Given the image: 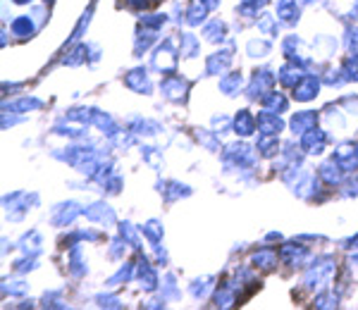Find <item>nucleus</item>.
Returning <instances> with one entry per match:
<instances>
[{"label":"nucleus","instance_id":"obj_1","mask_svg":"<svg viewBox=\"0 0 358 310\" xmlns=\"http://www.w3.org/2000/svg\"><path fill=\"white\" fill-rule=\"evenodd\" d=\"M334 272H337V260H334V258H330V256L315 258L303 274V286L308 291H322L332 282Z\"/></svg>","mask_w":358,"mask_h":310},{"label":"nucleus","instance_id":"obj_2","mask_svg":"<svg viewBox=\"0 0 358 310\" xmlns=\"http://www.w3.org/2000/svg\"><path fill=\"white\" fill-rule=\"evenodd\" d=\"M222 163L227 165L229 170H251L256 165V153H253L251 146L246 143H232V146L224 148L222 153Z\"/></svg>","mask_w":358,"mask_h":310},{"label":"nucleus","instance_id":"obj_3","mask_svg":"<svg viewBox=\"0 0 358 310\" xmlns=\"http://www.w3.org/2000/svg\"><path fill=\"white\" fill-rule=\"evenodd\" d=\"M179 62V53L175 50V43L163 41V45H158V50L151 57V67L160 74H175Z\"/></svg>","mask_w":358,"mask_h":310},{"label":"nucleus","instance_id":"obj_4","mask_svg":"<svg viewBox=\"0 0 358 310\" xmlns=\"http://www.w3.org/2000/svg\"><path fill=\"white\" fill-rule=\"evenodd\" d=\"M189 84L184 77H179V74H167V77L160 82V94L165 96L170 103H187L189 98Z\"/></svg>","mask_w":358,"mask_h":310},{"label":"nucleus","instance_id":"obj_5","mask_svg":"<svg viewBox=\"0 0 358 310\" xmlns=\"http://www.w3.org/2000/svg\"><path fill=\"white\" fill-rule=\"evenodd\" d=\"M275 86V74L270 70H256L251 77V82H248V89H246V96L251 101H263L265 96L273 91Z\"/></svg>","mask_w":358,"mask_h":310},{"label":"nucleus","instance_id":"obj_6","mask_svg":"<svg viewBox=\"0 0 358 310\" xmlns=\"http://www.w3.org/2000/svg\"><path fill=\"white\" fill-rule=\"evenodd\" d=\"M327 141H330L327 131L315 127V129L301 134V143H299V146H301V151L308 153V155H322V153H325V148H327Z\"/></svg>","mask_w":358,"mask_h":310},{"label":"nucleus","instance_id":"obj_7","mask_svg":"<svg viewBox=\"0 0 358 310\" xmlns=\"http://www.w3.org/2000/svg\"><path fill=\"white\" fill-rule=\"evenodd\" d=\"M79 215H84V210H79V205L74 203V200H67V203L55 205L53 212H50V222H53L55 227H67V225H72Z\"/></svg>","mask_w":358,"mask_h":310},{"label":"nucleus","instance_id":"obj_8","mask_svg":"<svg viewBox=\"0 0 358 310\" xmlns=\"http://www.w3.org/2000/svg\"><path fill=\"white\" fill-rule=\"evenodd\" d=\"M308 256H310V251H308V246H303V244H285L280 249V258H282V263L285 265H289V267H301L306 260H308Z\"/></svg>","mask_w":358,"mask_h":310},{"label":"nucleus","instance_id":"obj_9","mask_svg":"<svg viewBox=\"0 0 358 310\" xmlns=\"http://www.w3.org/2000/svg\"><path fill=\"white\" fill-rule=\"evenodd\" d=\"M334 160L339 163V168L344 172H356L358 170V143L346 141L342 146H337L334 151Z\"/></svg>","mask_w":358,"mask_h":310},{"label":"nucleus","instance_id":"obj_10","mask_svg":"<svg viewBox=\"0 0 358 310\" xmlns=\"http://www.w3.org/2000/svg\"><path fill=\"white\" fill-rule=\"evenodd\" d=\"M124 86L134 94H141V96H148L153 91V84H151V77L143 67H136V70L127 72L124 77Z\"/></svg>","mask_w":358,"mask_h":310},{"label":"nucleus","instance_id":"obj_11","mask_svg":"<svg viewBox=\"0 0 358 310\" xmlns=\"http://www.w3.org/2000/svg\"><path fill=\"white\" fill-rule=\"evenodd\" d=\"M294 101L299 103H308V101H315L317 91H320V79L315 77V74H306V77L294 86Z\"/></svg>","mask_w":358,"mask_h":310},{"label":"nucleus","instance_id":"obj_12","mask_svg":"<svg viewBox=\"0 0 358 310\" xmlns=\"http://www.w3.org/2000/svg\"><path fill=\"white\" fill-rule=\"evenodd\" d=\"M306 77V65H301V62H285V65L280 67V72H277V79H280L282 86H287V89H294L301 79Z\"/></svg>","mask_w":358,"mask_h":310},{"label":"nucleus","instance_id":"obj_13","mask_svg":"<svg viewBox=\"0 0 358 310\" xmlns=\"http://www.w3.org/2000/svg\"><path fill=\"white\" fill-rule=\"evenodd\" d=\"M317 119H320V115L315 110H301V112H294V117L289 119V129L292 134L301 136L306 131L315 129L317 127Z\"/></svg>","mask_w":358,"mask_h":310},{"label":"nucleus","instance_id":"obj_14","mask_svg":"<svg viewBox=\"0 0 358 310\" xmlns=\"http://www.w3.org/2000/svg\"><path fill=\"white\" fill-rule=\"evenodd\" d=\"M229 65H232V50L229 48L215 50V53L208 55V60H206V74L208 77H215V74H222L224 70H229Z\"/></svg>","mask_w":358,"mask_h":310},{"label":"nucleus","instance_id":"obj_15","mask_svg":"<svg viewBox=\"0 0 358 310\" xmlns=\"http://www.w3.org/2000/svg\"><path fill=\"white\" fill-rule=\"evenodd\" d=\"M84 217L91 222H98V225H108V227L117 222L115 210L108 203H94V205H89V208H84Z\"/></svg>","mask_w":358,"mask_h":310},{"label":"nucleus","instance_id":"obj_16","mask_svg":"<svg viewBox=\"0 0 358 310\" xmlns=\"http://www.w3.org/2000/svg\"><path fill=\"white\" fill-rule=\"evenodd\" d=\"M301 17V5L299 0H277V20L287 27H294Z\"/></svg>","mask_w":358,"mask_h":310},{"label":"nucleus","instance_id":"obj_17","mask_svg":"<svg viewBox=\"0 0 358 310\" xmlns=\"http://www.w3.org/2000/svg\"><path fill=\"white\" fill-rule=\"evenodd\" d=\"M136 277H138V282H141V286L146 291H155V289H158V272H155V267L146 260V258H138Z\"/></svg>","mask_w":358,"mask_h":310},{"label":"nucleus","instance_id":"obj_18","mask_svg":"<svg viewBox=\"0 0 358 310\" xmlns=\"http://www.w3.org/2000/svg\"><path fill=\"white\" fill-rule=\"evenodd\" d=\"M258 131L261 134H275L280 136V131H285V122L277 112H270V110H263L258 112Z\"/></svg>","mask_w":358,"mask_h":310},{"label":"nucleus","instance_id":"obj_19","mask_svg":"<svg viewBox=\"0 0 358 310\" xmlns=\"http://www.w3.org/2000/svg\"><path fill=\"white\" fill-rule=\"evenodd\" d=\"M317 177H320L322 182L327 184V186H339L342 184V177H344V170L339 168L337 160H327V163L320 165V170H317Z\"/></svg>","mask_w":358,"mask_h":310},{"label":"nucleus","instance_id":"obj_20","mask_svg":"<svg viewBox=\"0 0 358 310\" xmlns=\"http://www.w3.org/2000/svg\"><path fill=\"white\" fill-rule=\"evenodd\" d=\"M232 127H234L236 136H251L258 127V119L253 117L251 110H239L234 117V122H232Z\"/></svg>","mask_w":358,"mask_h":310},{"label":"nucleus","instance_id":"obj_21","mask_svg":"<svg viewBox=\"0 0 358 310\" xmlns=\"http://www.w3.org/2000/svg\"><path fill=\"white\" fill-rule=\"evenodd\" d=\"M158 191L163 193L165 200H179V198H187L189 193H192V189H189L187 184H179V182H160Z\"/></svg>","mask_w":358,"mask_h":310},{"label":"nucleus","instance_id":"obj_22","mask_svg":"<svg viewBox=\"0 0 358 310\" xmlns=\"http://www.w3.org/2000/svg\"><path fill=\"white\" fill-rule=\"evenodd\" d=\"M280 148H282V143L275 134H261L256 141V151L261 153L263 158H275L277 153H282Z\"/></svg>","mask_w":358,"mask_h":310},{"label":"nucleus","instance_id":"obj_23","mask_svg":"<svg viewBox=\"0 0 358 310\" xmlns=\"http://www.w3.org/2000/svg\"><path fill=\"white\" fill-rule=\"evenodd\" d=\"M263 103V110H270V112H277V115H282V112H287V108H289V98H287L285 94H280V91H270L268 96L261 101Z\"/></svg>","mask_w":358,"mask_h":310},{"label":"nucleus","instance_id":"obj_24","mask_svg":"<svg viewBox=\"0 0 358 310\" xmlns=\"http://www.w3.org/2000/svg\"><path fill=\"white\" fill-rule=\"evenodd\" d=\"M20 249H22V253H24V256L36 258V256L43 251V239H41V234L34 232V229H31V232L22 237V241H20Z\"/></svg>","mask_w":358,"mask_h":310},{"label":"nucleus","instance_id":"obj_25","mask_svg":"<svg viewBox=\"0 0 358 310\" xmlns=\"http://www.w3.org/2000/svg\"><path fill=\"white\" fill-rule=\"evenodd\" d=\"M201 53V41L194 36V34H182L179 36V55L187 57V60H194L196 55Z\"/></svg>","mask_w":358,"mask_h":310},{"label":"nucleus","instance_id":"obj_26","mask_svg":"<svg viewBox=\"0 0 358 310\" xmlns=\"http://www.w3.org/2000/svg\"><path fill=\"white\" fill-rule=\"evenodd\" d=\"M10 29H13L15 36L29 38V36H34V31H36V22H34V17H29V15H20L17 20H13Z\"/></svg>","mask_w":358,"mask_h":310},{"label":"nucleus","instance_id":"obj_27","mask_svg":"<svg viewBox=\"0 0 358 310\" xmlns=\"http://www.w3.org/2000/svg\"><path fill=\"white\" fill-rule=\"evenodd\" d=\"M86 260H84V253H82V246L74 244L72 251H69V272H72V277H84L86 274Z\"/></svg>","mask_w":358,"mask_h":310},{"label":"nucleus","instance_id":"obj_28","mask_svg":"<svg viewBox=\"0 0 358 310\" xmlns=\"http://www.w3.org/2000/svg\"><path fill=\"white\" fill-rule=\"evenodd\" d=\"M241 86H244V74L241 72H229L220 79V91L224 96H236Z\"/></svg>","mask_w":358,"mask_h":310},{"label":"nucleus","instance_id":"obj_29","mask_svg":"<svg viewBox=\"0 0 358 310\" xmlns=\"http://www.w3.org/2000/svg\"><path fill=\"white\" fill-rule=\"evenodd\" d=\"M313 53L317 57H322V60L332 57L334 53H337V41H334V36H317V38H313Z\"/></svg>","mask_w":358,"mask_h":310},{"label":"nucleus","instance_id":"obj_30","mask_svg":"<svg viewBox=\"0 0 358 310\" xmlns=\"http://www.w3.org/2000/svg\"><path fill=\"white\" fill-rule=\"evenodd\" d=\"M203 36H206V41H210V43H222L224 36H227V24L220 20L208 22L203 27Z\"/></svg>","mask_w":358,"mask_h":310},{"label":"nucleus","instance_id":"obj_31","mask_svg":"<svg viewBox=\"0 0 358 310\" xmlns=\"http://www.w3.org/2000/svg\"><path fill=\"white\" fill-rule=\"evenodd\" d=\"M129 131L134 136H155L160 131V124H155V122H151V119H143V117H134L129 122Z\"/></svg>","mask_w":358,"mask_h":310},{"label":"nucleus","instance_id":"obj_32","mask_svg":"<svg viewBox=\"0 0 358 310\" xmlns=\"http://www.w3.org/2000/svg\"><path fill=\"white\" fill-rule=\"evenodd\" d=\"M155 34H158V31H155V29H148V27L138 29V31H136V41H134V55L136 57H141V53H146L148 45H151L155 38H158Z\"/></svg>","mask_w":358,"mask_h":310},{"label":"nucleus","instance_id":"obj_33","mask_svg":"<svg viewBox=\"0 0 358 310\" xmlns=\"http://www.w3.org/2000/svg\"><path fill=\"white\" fill-rule=\"evenodd\" d=\"M208 13H210V10H208L201 0H194V3L189 5V10H187V24L189 27H201L206 22Z\"/></svg>","mask_w":358,"mask_h":310},{"label":"nucleus","instance_id":"obj_34","mask_svg":"<svg viewBox=\"0 0 358 310\" xmlns=\"http://www.w3.org/2000/svg\"><path fill=\"white\" fill-rule=\"evenodd\" d=\"M251 263H253V267L275 270V265H277V253H275V251H270V249H261L258 253L251 256Z\"/></svg>","mask_w":358,"mask_h":310},{"label":"nucleus","instance_id":"obj_35","mask_svg":"<svg viewBox=\"0 0 358 310\" xmlns=\"http://www.w3.org/2000/svg\"><path fill=\"white\" fill-rule=\"evenodd\" d=\"M273 53V43L265 41V38H251L246 43V55L248 57H268Z\"/></svg>","mask_w":358,"mask_h":310},{"label":"nucleus","instance_id":"obj_36","mask_svg":"<svg viewBox=\"0 0 358 310\" xmlns=\"http://www.w3.org/2000/svg\"><path fill=\"white\" fill-rule=\"evenodd\" d=\"M258 31L263 34V36H270V38H275L277 34H280V27H277V17L273 15H268V13H263L261 17H258Z\"/></svg>","mask_w":358,"mask_h":310},{"label":"nucleus","instance_id":"obj_37","mask_svg":"<svg viewBox=\"0 0 358 310\" xmlns=\"http://www.w3.org/2000/svg\"><path fill=\"white\" fill-rule=\"evenodd\" d=\"M196 139H199L201 146H206L208 151H220V139H217V131L196 129Z\"/></svg>","mask_w":358,"mask_h":310},{"label":"nucleus","instance_id":"obj_38","mask_svg":"<svg viewBox=\"0 0 358 310\" xmlns=\"http://www.w3.org/2000/svg\"><path fill=\"white\" fill-rule=\"evenodd\" d=\"M339 72H342V77L346 79V84L358 82V55L346 57V60L342 62V67H339Z\"/></svg>","mask_w":358,"mask_h":310},{"label":"nucleus","instance_id":"obj_39","mask_svg":"<svg viewBox=\"0 0 358 310\" xmlns=\"http://www.w3.org/2000/svg\"><path fill=\"white\" fill-rule=\"evenodd\" d=\"M141 232L146 234L148 241H151L153 246H158L160 241H163V225H160L158 220H148L146 225L141 227Z\"/></svg>","mask_w":358,"mask_h":310},{"label":"nucleus","instance_id":"obj_40","mask_svg":"<svg viewBox=\"0 0 358 310\" xmlns=\"http://www.w3.org/2000/svg\"><path fill=\"white\" fill-rule=\"evenodd\" d=\"M213 282H215L213 277H201V279H196V282L192 284V296H194V298H206V296L213 291V286H215Z\"/></svg>","mask_w":358,"mask_h":310},{"label":"nucleus","instance_id":"obj_41","mask_svg":"<svg viewBox=\"0 0 358 310\" xmlns=\"http://www.w3.org/2000/svg\"><path fill=\"white\" fill-rule=\"evenodd\" d=\"M120 237H122L127 244H131L134 246V249H141V241H138V234H136V227L134 225H129V222H122V225H120Z\"/></svg>","mask_w":358,"mask_h":310},{"label":"nucleus","instance_id":"obj_42","mask_svg":"<svg viewBox=\"0 0 358 310\" xmlns=\"http://www.w3.org/2000/svg\"><path fill=\"white\" fill-rule=\"evenodd\" d=\"M43 103L38 98H29V96H24V98H20L17 103H13V110L15 112H31V110H38Z\"/></svg>","mask_w":358,"mask_h":310},{"label":"nucleus","instance_id":"obj_43","mask_svg":"<svg viewBox=\"0 0 358 310\" xmlns=\"http://www.w3.org/2000/svg\"><path fill=\"white\" fill-rule=\"evenodd\" d=\"M344 45L349 50V55H358V27H346Z\"/></svg>","mask_w":358,"mask_h":310},{"label":"nucleus","instance_id":"obj_44","mask_svg":"<svg viewBox=\"0 0 358 310\" xmlns=\"http://www.w3.org/2000/svg\"><path fill=\"white\" fill-rule=\"evenodd\" d=\"M339 306V296L334 291H322L315 296V308H337Z\"/></svg>","mask_w":358,"mask_h":310},{"label":"nucleus","instance_id":"obj_45","mask_svg":"<svg viewBox=\"0 0 358 310\" xmlns=\"http://www.w3.org/2000/svg\"><path fill=\"white\" fill-rule=\"evenodd\" d=\"M141 155H143V160H146L148 165H153L155 170H163V158H160V153L155 151V148H141Z\"/></svg>","mask_w":358,"mask_h":310},{"label":"nucleus","instance_id":"obj_46","mask_svg":"<svg viewBox=\"0 0 358 310\" xmlns=\"http://www.w3.org/2000/svg\"><path fill=\"white\" fill-rule=\"evenodd\" d=\"M325 119L332 124V127H337V129H344V127H346V122H344L342 112H339L334 105H327V110H325Z\"/></svg>","mask_w":358,"mask_h":310},{"label":"nucleus","instance_id":"obj_47","mask_svg":"<svg viewBox=\"0 0 358 310\" xmlns=\"http://www.w3.org/2000/svg\"><path fill=\"white\" fill-rule=\"evenodd\" d=\"M165 22H167V17L165 15H158V13H155V15H143L141 17V24L148 27V29H155V31H158V29L163 27Z\"/></svg>","mask_w":358,"mask_h":310},{"label":"nucleus","instance_id":"obj_48","mask_svg":"<svg viewBox=\"0 0 358 310\" xmlns=\"http://www.w3.org/2000/svg\"><path fill=\"white\" fill-rule=\"evenodd\" d=\"M29 291V284L27 282H5L3 286V294H10V296H22Z\"/></svg>","mask_w":358,"mask_h":310},{"label":"nucleus","instance_id":"obj_49","mask_svg":"<svg viewBox=\"0 0 358 310\" xmlns=\"http://www.w3.org/2000/svg\"><path fill=\"white\" fill-rule=\"evenodd\" d=\"M96 303H98L101 308H120V306H122V301H120L117 296H110V294L96 296Z\"/></svg>","mask_w":358,"mask_h":310},{"label":"nucleus","instance_id":"obj_50","mask_svg":"<svg viewBox=\"0 0 358 310\" xmlns=\"http://www.w3.org/2000/svg\"><path fill=\"white\" fill-rule=\"evenodd\" d=\"M232 122L234 119H229V117H224V115H220V117H213V127L215 129H222V134H227V131H232Z\"/></svg>","mask_w":358,"mask_h":310},{"label":"nucleus","instance_id":"obj_51","mask_svg":"<svg viewBox=\"0 0 358 310\" xmlns=\"http://www.w3.org/2000/svg\"><path fill=\"white\" fill-rule=\"evenodd\" d=\"M342 105L346 108V112H349V115H356V117H358V96H344Z\"/></svg>","mask_w":358,"mask_h":310},{"label":"nucleus","instance_id":"obj_52","mask_svg":"<svg viewBox=\"0 0 358 310\" xmlns=\"http://www.w3.org/2000/svg\"><path fill=\"white\" fill-rule=\"evenodd\" d=\"M43 306L45 308H65V303L60 301V294H45L43 296Z\"/></svg>","mask_w":358,"mask_h":310},{"label":"nucleus","instance_id":"obj_53","mask_svg":"<svg viewBox=\"0 0 358 310\" xmlns=\"http://www.w3.org/2000/svg\"><path fill=\"white\" fill-rule=\"evenodd\" d=\"M127 5H129V8H134V10H143L148 5V0H127Z\"/></svg>","mask_w":358,"mask_h":310},{"label":"nucleus","instance_id":"obj_54","mask_svg":"<svg viewBox=\"0 0 358 310\" xmlns=\"http://www.w3.org/2000/svg\"><path fill=\"white\" fill-rule=\"evenodd\" d=\"M201 3H203L208 10H217V8H220L222 0H201Z\"/></svg>","mask_w":358,"mask_h":310},{"label":"nucleus","instance_id":"obj_55","mask_svg":"<svg viewBox=\"0 0 358 310\" xmlns=\"http://www.w3.org/2000/svg\"><path fill=\"white\" fill-rule=\"evenodd\" d=\"M351 20H358V0H354V8H351Z\"/></svg>","mask_w":358,"mask_h":310},{"label":"nucleus","instance_id":"obj_56","mask_svg":"<svg viewBox=\"0 0 358 310\" xmlns=\"http://www.w3.org/2000/svg\"><path fill=\"white\" fill-rule=\"evenodd\" d=\"M282 237H280V234H277V232H273V234H268V241H280Z\"/></svg>","mask_w":358,"mask_h":310},{"label":"nucleus","instance_id":"obj_57","mask_svg":"<svg viewBox=\"0 0 358 310\" xmlns=\"http://www.w3.org/2000/svg\"><path fill=\"white\" fill-rule=\"evenodd\" d=\"M13 3H15V5H29L31 0H13Z\"/></svg>","mask_w":358,"mask_h":310},{"label":"nucleus","instance_id":"obj_58","mask_svg":"<svg viewBox=\"0 0 358 310\" xmlns=\"http://www.w3.org/2000/svg\"><path fill=\"white\" fill-rule=\"evenodd\" d=\"M299 3H303V5H308V3H313V0H299Z\"/></svg>","mask_w":358,"mask_h":310},{"label":"nucleus","instance_id":"obj_59","mask_svg":"<svg viewBox=\"0 0 358 310\" xmlns=\"http://www.w3.org/2000/svg\"><path fill=\"white\" fill-rule=\"evenodd\" d=\"M155 3H160V0H155Z\"/></svg>","mask_w":358,"mask_h":310}]
</instances>
